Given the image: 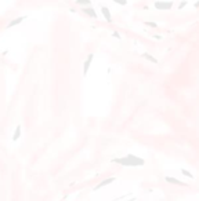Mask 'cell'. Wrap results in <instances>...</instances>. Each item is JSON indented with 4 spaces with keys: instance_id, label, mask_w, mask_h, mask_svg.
<instances>
[{
    "instance_id": "obj_1",
    "label": "cell",
    "mask_w": 199,
    "mask_h": 201,
    "mask_svg": "<svg viewBox=\"0 0 199 201\" xmlns=\"http://www.w3.org/2000/svg\"><path fill=\"white\" fill-rule=\"evenodd\" d=\"M112 163L119 164V165H122V167H141V165H144V160L134 156V154H127L126 157L114 159Z\"/></svg>"
},
{
    "instance_id": "obj_2",
    "label": "cell",
    "mask_w": 199,
    "mask_h": 201,
    "mask_svg": "<svg viewBox=\"0 0 199 201\" xmlns=\"http://www.w3.org/2000/svg\"><path fill=\"white\" fill-rule=\"evenodd\" d=\"M173 7V2H155V8L158 10H170Z\"/></svg>"
},
{
    "instance_id": "obj_3",
    "label": "cell",
    "mask_w": 199,
    "mask_h": 201,
    "mask_svg": "<svg viewBox=\"0 0 199 201\" xmlns=\"http://www.w3.org/2000/svg\"><path fill=\"white\" fill-rule=\"evenodd\" d=\"M93 58H94V54H88L87 59L84 61V63H83V75L84 76H87V72H88V69H90V66H91V61H93Z\"/></svg>"
},
{
    "instance_id": "obj_4",
    "label": "cell",
    "mask_w": 199,
    "mask_h": 201,
    "mask_svg": "<svg viewBox=\"0 0 199 201\" xmlns=\"http://www.w3.org/2000/svg\"><path fill=\"white\" fill-rule=\"evenodd\" d=\"M166 182L167 183H171V185H176V186H187V185L184 183L183 181H180V179H176V178H173V176H166Z\"/></svg>"
},
{
    "instance_id": "obj_5",
    "label": "cell",
    "mask_w": 199,
    "mask_h": 201,
    "mask_svg": "<svg viewBox=\"0 0 199 201\" xmlns=\"http://www.w3.org/2000/svg\"><path fill=\"white\" fill-rule=\"evenodd\" d=\"M115 181H116V178H115V176H112V178H108V179H104V181H102V182H100V183L97 185V186L94 187V189H96V190H98V189H101V187H104V186H108V185L114 183Z\"/></svg>"
},
{
    "instance_id": "obj_6",
    "label": "cell",
    "mask_w": 199,
    "mask_h": 201,
    "mask_svg": "<svg viewBox=\"0 0 199 201\" xmlns=\"http://www.w3.org/2000/svg\"><path fill=\"white\" fill-rule=\"evenodd\" d=\"M101 13H102V15L105 17L106 22H109V24L112 22V15H111V11H109V8H108V7L102 6V7H101Z\"/></svg>"
},
{
    "instance_id": "obj_7",
    "label": "cell",
    "mask_w": 199,
    "mask_h": 201,
    "mask_svg": "<svg viewBox=\"0 0 199 201\" xmlns=\"http://www.w3.org/2000/svg\"><path fill=\"white\" fill-rule=\"evenodd\" d=\"M22 21H25V17H18V18H15V20H13L11 21L10 24L7 25V29H10V28H13V26H15V25H20Z\"/></svg>"
},
{
    "instance_id": "obj_8",
    "label": "cell",
    "mask_w": 199,
    "mask_h": 201,
    "mask_svg": "<svg viewBox=\"0 0 199 201\" xmlns=\"http://www.w3.org/2000/svg\"><path fill=\"white\" fill-rule=\"evenodd\" d=\"M21 129H22V127H21L20 124H18V125H17V128H15V132H14V135H13V141H14V142H17L18 139H20L21 134H22V132H21Z\"/></svg>"
},
{
    "instance_id": "obj_9",
    "label": "cell",
    "mask_w": 199,
    "mask_h": 201,
    "mask_svg": "<svg viewBox=\"0 0 199 201\" xmlns=\"http://www.w3.org/2000/svg\"><path fill=\"white\" fill-rule=\"evenodd\" d=\"M142 57L145 58V59H148L149 62H152V63H155V65L158 63V59H156V58H155V57H152V55H151V54H148V52H144V54H142Z\"/></svg>"
},
{
    "instance_id": "obj_10",
    "label": "cell",
    "mask_w": 199,
    "mask_h": 201,
    "mask_svg": "<svg viewBox=\"0 0 199 201\" xmlns=\"http://www.w3.org/2000/svg\"><path fill=\"white\" fill-rule=\"evenodd\" d=\"M83 11H84L86 14H88V15H90V17H93V18H97V14L94 13V10H93V8H91V7L83 8Z\"/></svg>"
},
{
    "instance_id": "obj_11",
    "label": "cell",
    "mask_w": 199,
    "mask_h": 201,
    "mask_svg": "<svg viewBox=\"0 0 199 201\" xmlns=\"http://www.w3.org/2000/svg\"><path fill=\"white\" fill-rule=\"evenodd\" d=\"M181 174H183V175H185V176H188L189 179H195V176L192 175V174H191V172H189V171H187V169H184V168L181 169Z\"/></svg>"
},
{
    "instance_id": "obj_12",
    "label": "cell",
    "mask_w": 199,
    "mask_h": 201,
    "mask_svg": "<svg viewBox=\"0 0 199 201\" xmlns=\"http://www.w3.org/2000/svg\"><path fill=\"white\" fill-rule=\"evenodd\" d=\"M76 4H79V6H88V7H90L91 2H76Z\"/></svg>"
},
{
    "instance_id": "obj_13",
    "label": "cell",
    "mask_w": 199,
    "mask_h": 201,
    "mask_svg": "<svg viewBox=\"0 0 199 201\" xmlns=\"http://www.w3.org/2000/svg\"><path fill=\"white\" fill-rule=\"evenodd\" d=\"M144 24H145V25H148V26H152V28H158V24H155V22H149V21H148V22H144Z\"/></svg>"
},
{
    "instance_id": "obj_14",
    "label": "cell",
    "mask_w": 199,
    "mask_h": 201,
    "mask_svg": "<svg viewBox=\"0 0 199 201\" xmlns=\"http://www.w3.org/2000/svg\"><path fill=\"white\" fill-rule=\"evenodd\" d=\"M112 36H114V37H116V39H122V37H120V35H119L118 32H114V33H112Z\"/></svg>"
},
{
    "instance_id": "obj_15",
    "label": "cell",
    "mask_w": 199,
    "mask_h": 201,
    "mask_svg": "<svg viewBox=\"0 0 199 201\" xmlns=\"http://www.w3.org/2000/svg\"><path fill=\"white\" fill-rule=\"evenodd\" d=\"M187 4H188V3H187V2H183V3H181V4H180V6H179V8H180V10H181V8H183V7H185V6H187Z\"/></svg>"
},
{
    "instance_id": "obj_16",
    "label": "cell",
    "mask_w": 199,
    "mask_h": 201,
    "mask_svg": "<svg viewBox=\"0 0 199 201\" xmlns=\"http://www.w3.org/2000/svg\"><path fill=\"white\" fill-rule=\"evenodd\" d=\"M195 7H197V8L199 7V2H197V3H195Z\"/></svg>"
}]
</instances>
